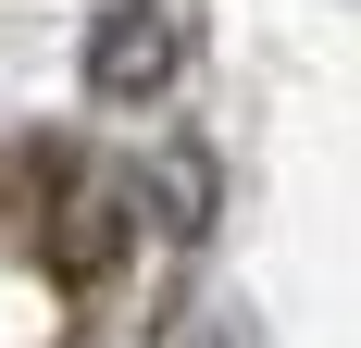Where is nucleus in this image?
Masks as SVG:
<instances>
[{"label":"nucleus","instance_id":"1","mask_svg":"<svg viewBox=\"0 0 361 348\" xmlns=\"http://www.w3.org/2000/svg\"><path fill=\"white\" fill-rule=\"evenodd\" d=\"M175 63H187V13L175 0H112L100 37H87V87L100 100H149V87H175Z\"/></svg>","mask_w":361,"mask_h":348}]
</instances>
